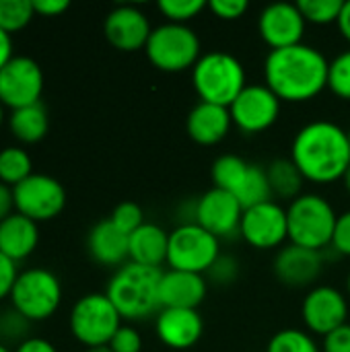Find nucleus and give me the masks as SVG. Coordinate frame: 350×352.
Returning <instances> with one entry per match:
<instances>
[{"label": "nucleus", "instance_id": "1a4fd4ad", "mask_svg": "<svg viewBox=\"0 0 350 352\" xmlns=\"http://www.w3.org/2000/svg\"><path fill=\"white\" fill-rule=\"evenodd\" d=\"M219 258V239L200 225L184 223L169 233L167 264L171 270L206 274Z\"/></svg>", "mask_w": 350, "mask_h": 352}, {"label": "nucleus", "instance_id": "473e14b6", "mask_svg": "<svg viewBox=\"0 0 350 352\" xmlns=\"http://www.w3.org/2000/svg\"><path fill=\"white\" fill-rule=\"evenodd\" d=\"M328 89L340 97L350 101V50L338 54L332 62H330V70H328Z\"/></svg>", "mask_w": 350, "mask_h": 352}, {"label": "nucleus", "instance_id": "a19ab883", "mask_svg": "<svg viewBox=\"0 0 350 352\" xmlns=\"http://www.w3.org/2000/svg\"><path fill=\"white\" fill-rule=\"evenodd\" d=\"M17 276H19L17 262H12L4 254H0V301L6 299V297H10L12 287L17 283Z\"/></svg>", "mask_w": 350, "mask_h": 352}, {"label": "nucleus", "instance_id": "9d476101", "mask_svg": "<svg viewBox=\"0 0 350 352\" xmlns=\"http://www.w3.org/2000/svg\"><path fill=\"white\" fill-rule=\"evenodd\" d=\"M14 212L39 223L56 219L66 206L64 186L45 173H31L12 188Z\"/></svg>", "mask_w": 350, "mask_h": 352}, {"label": "nucleus", "instance_id": "603ef678", "mask_svg": "<svg viewBox=\"0 0 350 352\" xmlns=\"http://www.w3.org/2000/svg\"><path fill=\"white\" fill-rule=\"evenodd\" d=\"M347 293H349V297H350V272H349V276H347Z\"/></svg>", "mask_w": 350, "mask_h": 352}, {"label": "nucleus", "instance_id": "7ed1b4c3", "mask_svg": "<svg viewBox=\"0 0 350 352\" xmlns=\"http://www.w3.org/2000/svg\"><path fill=\"white\" fill-rule=\"evenodd\" d=\"M161 276V268H149L134 262H126L109 278L105 295L109 297L122 320L140 322L151 316H157L163 309L159 297Z\"/></svg>", "mask_w": 350, "mask_h": 352}, {"label": "nucleus", "instance_id": "a18cd8bd", "mask_svg": "<svg viewBox=\"0 0 350 352\" xmlns=\"http://www.w3.org/2000/svg\"><path fill=\"white\" fill-rule=\"evenodd\" d=\"M14 212V196L12 188L0 182V223Z\"/></svg>", "mask_w": 350, "mask_h": 352}, {"label": "nucleus", "instance_id": "4be33fe9", "mask_svg": "<svg viewBox=\"0 0 350 352\" xmlns=\"http://www.w3.org/2000/svg\"><path fill=\"white\" fill-rule=\"evenodd\" d=\"M231 126H233V120H231L229 107L206 103V101L196 103L186 120L190 138L202 146L219 144L229 134Z\"/></svg>", "mask_w": 350, "mask_h": 352}, {"label": "nucleus", "instance_id": "c756f323", "mask_svg": "<svg viewBox=\"0 0 350 352\" xmlns=\"http://www.w3.org/2000/svg\"><path fill=\"white\" fill-rule=\"evenodd\" d=\"M35 16L31 0H0V29L8 35L25 29Z\"/></svg>", "mask_w": 350, "mask_h": 352}, {"label": "nucleus", "instance_id": "f8f14e48", "mask_svg": "<svg viewBox=\"0 0 350 352\" xmlns=\"http://www.w3.org/2000/svg\"><path fill=\"white\" fill-rule=\"evenodd\" d=\"M281 99L266 85H248L231 103V120L243 134L268 130L281 116Z\"/></svg>", "mask_w": 350, "mask_h": 352}, {"label": "nucleus", "instance_id": "aec40b11", "mask_svg": "<svg viewBox=\"0 0 350 352\" xmlns=\"http://www.w3.org/2000/svg\"><path fill=\"white\" fill-rule=\"evenodd\" d=\"M208 283L202 274L167 270L161 276L159 297L163 309H198L206 299Z\"/></svg>", "mask_w": 350, "mask_h": 352}, {"label": "nucleus", "instance_id": "de8ad7c7", "mask_svg": "<svg viewBox=\"0 0 350 352\" xmlns=\"http://www.w3.org/2000/svg\"><path fill=\"white\" fill-rule=\"evenodd\" d=\"M338 29H340V33H342V37L347 39L350 43V0L349 2H344V6H342V12H340V19H338Z\"/></svg>", "mask_w": 350, "mask_h": 352}, {"label": "nucleus", "instance_id": "5701e85b", "mask_svg": "<svg viewBox=\"0 0 350 352\" xmlns=\"http://www.w3.org/2000/svg\"><path fill=\"white\" fill-rule=\"evenodd\" d=\"M39 243L37 223L12 212L0 223V254L10 258L12 262H21L29 258Z\"/></svg>", "mask_w": 350, "mask_h": 352}, {"label": "nucleus", "instance_id": "79ce46f5", "mask_svg": "<svg viewBox=\"0 0 350 352\" xmlns=\"http://www.w3.org/2000/svg\"><path fill=\"white\" fill-rule=\"evenodd\" d=\"M322 352H350V324L336 328L328 336H324Z\"/></svg>", "mask_w": 350, "mask_h": 352}, {"label": "nucleus", "instance_id": "f03ea898", "mask_svg": "<svg viewBox=\"0 0 350 352\" xmlns=\"http://www.w3.org/2000/svg\"><path fill=\"white\" fill-rule=\"evenodd\" d=\"M291 161L305 182L326 186L342 179L350 167L349 130L328 120L309 122L293 138Z\"/></svg>", "mask_w": 350, "mask_h": 352}, {"label": "nucleus", "instance_id": "c9c22d12", "mask_svg": "<svg viewBox=\"0 0 350 352\" xmlns=\"http://www.w3.org/2000/svg\"><path fill=\"white\" fill-rule=\"evenodd\" d=\"M107 346L113 352H140L142 351V336L132 326H122L113 334V338L109 340Z\"/></svg>", "mask_w": 350, "mask_h": 352}, {"label": "nucleus", "instance_id": "f3484780", "mask_svg": "<svg viewBox=\"0 0 350 352\" xmlns=\"http://www.w3.org/2000/svg\"><path fill=\"white\" fill-rule=\"evenodd\" d=\"M103 33L107 41L120 52L144 50L153 33L149 16L132 4H120L111 8L103 23Z\"/></svg>", "mask_w": 350, "mask_h": 352}, {"label": "nucleus", "instance_id": "09e8293b", "mask_svg": "<svg viewBox=\"0 0 350 352\" xmlns=\"http://www.w3.org/2000/svg\"><path fill=\"white\" fill-rule=\"evenodd\" d=\"M87 352H113L109 346H95V349H87Z\"/></svg>", "mask_w": 350, "mask_h": 352}, {"label": "nucleus", "instance_id": "e433bc0d", "mask_svg": "<svg viewBox=\"0 0 350 352\" xmlns=\"http://www.w3.org/2000/svg\"><path fill=\"white\" fill-rule=\"evenodd\" d=\"M206 8L221 21H235L245 14L248 2L245 0H210Z\"/></svg>", "mask_w": 350, "mask_h": 352}, {"label": "nucleus", "instance_id": "20e7f679", "mask_svg": "<svg viewBox=\"0 0 350 352\" xmlns=\"http://www.w3.org/2000/svg\"><path fill=\"white\" fill-rule=\"evenodd\" d=\"M192 85L200 101L231 107L248 87L243 64L229 52H208L192 68Z\"/></svg>", "mask_w": 350, "mask_h": 352}, {"label": "nucleus", "instance_id": "ddd939ff", "mask_svg": "<svg viewBox=\"0 0 350 352\" xmlns=\"http://www.w3.org/2000/svg\"><path fill=\"white\" fill-rule=\"evenodd\" d=\"M239 235L256 250H274L289 239L287 208L270 200L243 210Z\"/></svg>", "mask_w": 350, "mask_h": 352}, {"label": "nucleus", "instance_id": "cd10ccee", "mask_svg": "<svg viewBox=\"0 0 350 352\" xmlns=\"http://www.w3.org/2000/svg\"><path fill=\"white\" fill-rule=\"evenodd\" d=\"M272 196L274 194H272V188H270L266 169L252 163L250 165V171H248V177H245L243 186L239 188V192L235 194V198L241 202L243 208H252V206L270 202Z\"/></svg>", "mask_w": 350, "mask_h": 352}, {"label": "nucleus", "instance_id": "a878e982", "mask_svg": "<svg viewBox=\"0 0 350 352\" xmlns=\"http://www.w3.org/2000/svg\"><path fill=\"white\" fill-rule=\"evenodd\" d=\"M266 173H268V182H270L274 196L291 200V202L297 196H301V188L305 179L291 159H274L266 167Z\"/></svg>", "mask_w": 350, "mask_h": 352}, {"label": "nucleus", "instance_id": "6ab92c4d", "mask_svg": "<svg viewBox=\"0 0 350 352\" xmlns=\"http://www.w3.org/2000/svg\"><path fill=\"white\" fill-rule=\"evenodd\" d=\"M324 270L322 252H314L299 245H285L278 250L274 258V274L276 278L293 289L311 287Z\"/></svg>", "mask_w": 350, "mask_h": 352}, {"label": "nucleus", "instance_id": "b1692460", "mask_svg": "<svg viewBox=\"0 0 350 352\" xmlns=\"http://www.w3.org/2000/svg\"><path fill=\"white\" fill-rule=\"evenodd\" d=\"M167 248L169 233L155 223H144L130 235V262L161 268L167 262Z\"/></svg>", "mask_w": 350, "mask_h": 352}, {"label": "nucleus", "instance_id": "8fccbe9b", "mask_svg": "<svg viewBox=\"0 0 350 352\" xmlns=\"http://www.w3.org/2000/svg\"><path fill=\"white\" fill-rule=\"evenodd\" d=\"M342 182H344V188H347V192H349V194H350V167H349V171L344 173Z\"/></svg>", "mask_w": 350, "mask_h": 352}, {"label": "nucleus", "instance_id": "6e6552de", "mask_svg": "<svg viewBox=\"0 0 350 352\" xmlns=\"http://www.w3.org/2000/svg\"><path fill=\"white\" fill-rule=\"evenodd\" d=\"M68 326L83 346H107L122 328V316L105 293H89L72 305Z\"/></svg>", "mask_w": 350, "mask_h": 352}, {"label": "nucleus", "instance_id": "9b49d317", "mask_svg": "<svg viewBox=\"0 0 350 352\" xmlns=\"http://www.w3.org/2000/svg\"><path fill=\"white\" fill-rule=\"evenodd\" d=\"M43 93V70L29 56H12L0 68V103L21 109L39 103Z\"/></svg>", "mask_w": 350, "mask_h": 352}, {"label": "nucleus", "instance_id": "c85d7f7f", "mask_svg": "<svg viewBox=\"0 0 350 352\" xmlns=\"http://www.w3.org/2000/svg\"><path fill=\"white\" fill-rule=\"evenodd\" d=\"M31 157L25 148L6 146L0 151V182L14 188L23 179H27L33 171Z\"/></svg>", "mask_w": 350, "mask_h": 352}, {"label": "nucleus", "instance_id": "2eb2a0df", "mask_svg": "<svg viewBox=\"0 0 350 352\" xmlns=\"http://www.w3.org/2000/svg\"><path fill=\"white\" fill-rule=\"evenodd\" d=\"M301 316L309 334L328 336L330 332L347 324L349 301L338 289L320 285L305 295L301 303Z\"/></svg>", "mask_w": 350, "mask_h": 352}, {"label": "nucleus", "instance_id": "4c0bfd02", "mask_svg": "<svg viewBox=\"0 0 350 352\" xmlns=\"http://www.w3.org/2000/svg\"><path fill=\"white\" fill-rule=\"evenodd\" d=\"M217 285H231L237 274H239V266H237V260L231 258V256H223L212 264V268L206 272Z\"/></svg>", "mask_w": 350, "mask_h": 352}, {"label": "nucleus", "instance_id": "37998d69", "mask_svg": "<svg viewBox=\"0 0 350 352\" xmlns=\"http://www.w3.org/2000/svg\"><path fill=\"white\" fill-rule=\"evenodd\" d=\"M31 2H33L35 14H41V16H58L70 6L68 0H31Z\"/></svg>", "mask_w": 350, "mask_h": 352}, {"label": "nucleus", "instance_id": "6e6d98bb", "mask_svg": "<svg viewBox=\"0 0 350 352\" xmlns=\"http://www.w3.org/2000/svg\"><path fill=\"white\" fill-rule=\"evenodd\" d=\"M0 318H2V314H0Z\"/></svg>", "mask_w": 350, "mask_h": 352}, {"label": "nucleus", "instance_id": "2f4dec72", "mask_svg": "<svg viewBox=\"0 0 350 352\" xmlns=\"http://www.w3.org/2000/svg\"><path fill=\"white\" fill-rule=\"evenodd\" d=\"M297 6L307 23L330 25V23H338L344 2L342 0H299Z\"/></svg>", "mask_w": 350, "mask_h": 352}, {"label": "nucleus", "instance_id": "bb28decb", "mask_svg": "<svg viewBox=\"0 0 350 352\" xmlns=\"http://www.w3.org/2000/svg\"><path fill=\"white\" fill-rule=\"evenodd\" d=\"M250 165L252 163H248L239 155H221L219 159H215L212 169H210V177L215 184L212 188L225 190L235 196L248 177Z\"/></svg>", "mask_w": 350, "mask_h": 352}, {"label": "nucleus", "instance_id": "58836bf2", "mask_svg": "<svg viewBox=\"0 0 350 352\" xmlns=\"http://www.w3.org/2000/svg\"><path fill=\"white\" fill-rule=\"evenodd\" d=\"M330 248L336 254L349 256L350 258V210L338 214V221H336V229H334V237H332V245Z\"/></svg>", "mask_w": 350, "mask_h": 352}, {"label": "nucleus", "instance_id": "4468645a", "mask_svg": "<svg viewBox=\"0 0 350 352\" xmlns=\"http://www.w3.org/2000/svg\"><path fill=\"white\" fill-rule=\"evenodd\" d=\"M243 210L245 208L233 194L210 188L198 198L194 206V223L212 233L217 239L233 237L239 233Z\"/></svg>", "mask_w": 350, "mask_h": 352}, {"label": "nucleus", "instance_id": "72a5a7b5", "mask_svg": "<svg viewBox=\"0 0 350 352\" xmlns=\"http://www.w3.org/2000/svg\"><path fill=\"white\" fill-rule=\"evenodd\" d=\"M206 8V2L202 0H161L159 10L167 19V23H179L188 25L194 16H198Z\"/></svg>", "mask_w": 350, "mask_h": 352}, {"label": "nucleus", "instance_id": "393cba45", "mask_svg": "<svg viewBox=\"0 0 350 352\" xmlns=\"http://www.w3.org/2000/svg\"><path fill=\"white\" fill-rule=\"evenodd\" d=\"M8 128L12 132V136L25 144H33L39 142L50 128V118H47V109L45 105L33 103L21 109H12L10 118H8Z\"/></svg>", "mask_w": 350, "mask_h": 352}, {"label": "nucleus", "instance_id": "a211bd4d", "mask_svg": "<svg viewBox=\"0 0 350 352\" xmlns=\"http://www.w3.org/2000/svg\"><path fill=\"white\" fill-rule=\"evenodd\" d=\"M155 332L163 346L171 351H188L200 342L204 320L198 309H161L155 320Z\"/></svg>", "mask_w": 350, "mask_h": 352}, {"label": "nucleus", "instance_id": "7c9ffc66", "mask_svg": "<svg viewBox=\"0 0 350 352\" xmlns=\"http://www.w3.org/2000/svg\"><path fill=\"white\" fill-rule=\"evenodd\" d=\"M266 352H322V349L309 332L287 328L270 338Z\"/></svg>", "mask_w": 350, "mask_h": 352}, {"label": "nucleus", "instance_id": "412c9836", "mask_svg": "<svg viewBox=\"0 0 350 352\" xmlns=\"http://www.w3.org/2000/svg\"><path fill=\"white\" fill-rule=\"evenodd\" d=\"M87 248L91 258L101 266L120 268L130 262V235L120 231L109 219L91 227Z\"/></svg>", "mask_w": 350, "mask_h": 352}, {"label": "nucleus", "instance_id": "423d86ee", "mask_svg": "<svg viewBox=\"0 0 350 352\" xmlns=\"http://www.w3.org/2000/svg\"><path fill=\"white\" fill-rule=\"evenodd\" d=\"M144 52L155 68L163 72H184L192 70L202 58V43L190 25L163 23L153 27Z\"/></svg>", "mask_w": 350, "mask_h": 352}, {"label": "nucleus", "instance_id": "49530a36", "mask_svg": "<svg viewBox=\"0 0 350 352\" xmlns=\"http://www.w3.org/2000/svg\"><path fill=\"white\" fill-rule=\"evenodd\" d=\"M12 56H14V54H12V39H10L8 33H4V31L0 29V68H2Z\"/></svg>", "mask_w": 350, "mask_h": 352}, {"label": "nucleus", "instance_id": "ea45409f", "mask_svg": "<svg viewBox=\"0 0 350 352\" xmlns=\"http://www.w3.org/2000/svg\"><path fill=\"white\" fill-rule=\"evenodd\" d=\"M8 314H10V316H2V318H0V336L10 338V340L23 338V336L27 334V328H29L31 322H27L23 316H19L14 309L8 311ZM23 340H25V338H23Z\"/></svg>", "mask_w": 350, "mask_h": 352}, {"label": "nucleus", "instance_id": "f257e3e1", "mask_svg": "<svg viewBox=\"0 0 350 352\" xmlns=\"http://www.w3.org/2000/svg\"><path fill=\"white\" fill-rule=\"evenodd\" d=\"M328 58L314 45L297 43L270 50L264 60V85L287 103L316 99L328 87Z\"/></svg>", "mask_w": 350, "mask_h": 352}, {"label": "nucleus", "instance_id": "864d4df0", "mask_svg": "<svg viewBox=\"0 0 350 352\" xmlns=\"http://www.w3.org/2000/svg\"><path fill=\"white\" fill-rule=\"evenodd\" d=\"M0 352H10V349H8V346H4V344H0Z\"/></svg>", "mask_w": 350, "mask_h": 352}, {"label": "nucleus", "instance_id": "5fc2aeb1", "mask_svg": "<svg viewBox=\"0 0 350 352\" xmlns=\"http://www.w3.org/2000/svg\"><path fill=\"white\" fill-rule=\"evenodd\" d=\"M349 142H350V130H349Z\"/></svg>", "mask_w": 350, "mask_h": 352}, {"label": "nucleus", "instance_id": "c03bdc74", "mask_svg": "<svg viewBox=\"0 0 350 352\" xmlns=\"http://www.w3.org/2000/svg\"><path fill=\"white\" fill-rule=\"evenodd\" d=\"M14 352H58L56 346L45 340V338H37V336H31V338H25L19 342V346L14 349Z\"/></svg>", "mask_w": 350, "mask_h": 352}, {"label": "nucleus", "instance_id": "0eeeda50", "mask_svg": "<svg viewBox=\"0 0 350 352\" xmlns=\"http://www.w3.org/2000/svg\"><path fill=\"white\" fill-rule=\"evenodd\" d=\"M10 303L27 322H43L52 318L62 303L60 278L45 268L23 270L12 287Z\"/></svg>", "mask_w": 350, "mask_h": 352}, {"label": "nucleus", "instance_id": "3c124183", "mask_svg": "<svg viewBox=\"0 0 350 352\" xmlns=\"http://www.w3.org/2000/svg\"><path fill=\"white\" fill-rule=\"evenodd\" d=\"M2 120H4V105L0 103V124H2Z\"/></svg>", "mask_w": 350, "mask_h": 352}, {"label": "nucleus", "instance_id": "39448f33", "mask_svg": "<svg viewBox=\"0 0 350 352\" xmlns=\"http://www.w3.org/2000/svg\"><path fill=\"white\" fill-rule=\"evenodd\" d=\"M338 214L320 194H301L287 208L289 239L293 245L324 252L332 245Z\"/></svg>", "mask_w": 350, "mask_h": 352}, {"label": "nucleus", "instance_id": "f704fd0d", "mask_svg": "<svg viewBox=\"0 0 350 352\" xmlns=\"http://www.w3.org/2000/svg\"><path fill=\"white\" fill-rule=\"evenodd\" d=\"M109 221L120 231H124L126 235H132L136 229H140L144 225V214H142V208L138 204H134V202H122V204H118L111 210Z\"/></svg>", "mask_w": 350, "mask_h": 352}, {"label": "nucleus", "instance_id": "dca6fc26", "mask_svg": "<svg viewBox=\"0 0 350 352\" xmlns=\"http://www.w3.org/2000/svg\"><path fill=\"white\" fill-rule=\"evenodd\" d=\"M307 21L293 2H274L262 8L258 16V33L272 50L303 43Z\"/></svg>", "mask_w": 350, "mask_h": 352}]
</instances>
